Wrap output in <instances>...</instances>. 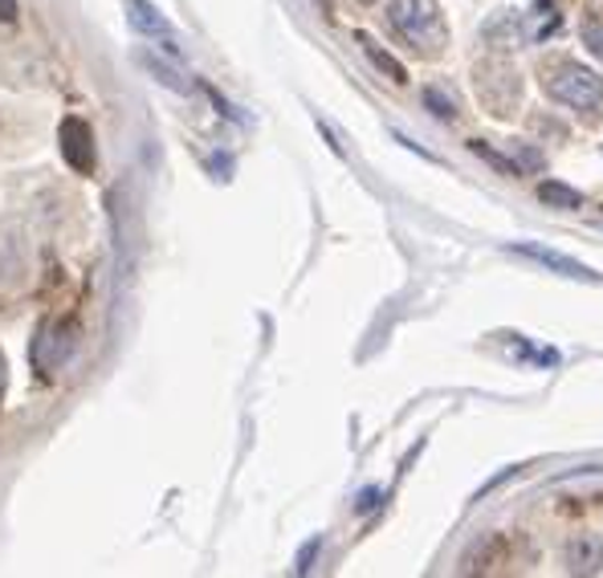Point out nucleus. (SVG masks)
<instances>
[{
  "label": "nucleus",
  "instance_id": "obj_13",
  "mask_svg": "<svg viewBox=\"0 0 603 578\" xmlns=\"http://www.w3.org/2000/svg\"><path fill=\"white\" fill-rule=\"evenodd\" d=\"M0 21H4V25H13L17 21V0H0Z\"/></svg>",
  "mask_w": 603,
  "mask_h": 578
},
{
  "label": "nucleus",
  "instance_id": "obj_4",
  "mask_svg": "<svg viewBox=\"0 0 603 578\" xmlns=\"http://www.w3.org/2000/svg\"><path fill=\"white\" fill-rule=\"evenodd\" d=\"M57 143H62V160L78 175L95 172V131L86 119H66L57 127Z\"/></svg>",
  "mask_w": 603,
  "mask_h": 578
},
{
  "label": "nucleus",
  "instance_id": "obj_2",
  "mask_svg": "<svg viewBox=\"0 0 603 578\" xmlns=\"http://www.w3.org/2000/svg\"><path fill=\"white\" fill-rule=\"evenodd\" d=\"M542 86L559 107H571L579 114H600L603 110V78L595 69L579 66V62H554Z\"/></svg>",
  "mask_w": 603,
  "mask_h": 578
},
{
  "label": "nucleus",
  "instance_id": "obj_11",
  "mask_svg": "<svg viewBox=\"0 0 603 578\" xmlns=\"http://www.w3.org/2000/svg\"><path fill=\"white\" fill-rule=\"evenodd\" d=\"M424 102L432 107L437 119H444V122L456 119V98L449 95V90H441V86H429V90H424Z\"/></svg>",
  "mask_w": 603,
  "mask_h": 578
},
{
  "label": "nucleus",
  "instance_id": "obj_9",
  "mask_svg": "<svg viewBox=\"0 0 603 578\" xmlns=\"http://www.w3.org/2000/svg\"><path fill=\"white\" fill-rule=\"evenodd\" d=\"M359 45H363V54H367V62H372V66H376L379 74H384V78H391L396 86H403V81H408V69H403L400 62H396V57H391L376 37L359 33Z\"/></svg>",
  "mask_w": 603,
  "mask_h": 578
},
{
  "label": "nucleus",
  "instance_id": "obj_14",
  "mask_svg": "<svg viewBox=\"0 0 603 578\" xmlns=\"http://www.w3.org/2000/svg\"><path fill=\"white\" fill-rule=\"evenodd\" d=\"M4 383H9V363H4V355H0V395H4Z\"/></svg>",
  "mask_w": 603,
  "mask_h": 578
},
{
  "label": "nucleus",
  "instance_id": "obj_6",
  "mask_svg": "<svg viewBox=\"0 0 603 578\" xmlns=\"http://www.w3.org/2000/svg\"><path fill=\"white\" fill-rule=\"evenodd\" d=\"M563 563L571 575H600L603 570V534H595V530L575 534V538L567 542Z\"/></svg>",
  "mask_w": 603,
  "mask_h": 578
},
{
  "label": "nucleus",
  "instance_id": "obj_15",
  "mask_svg": "<svg viewBox=\"0 0 603 578\" xmlns=\"http://www.w3.org/2000/svg\"><path fill=\"white\" fill-rule=\"evenodd\" d=\"M359 4H376V0H359Z\"/></svg>",
  "mask_w": 603,
  "mask_h": 578
},
{
  "label": "nucleus",
  "instance_id": "obj_8",
  "mask_svg": "<svg viewBox=\"0 0 603 578\" xmlns=\"http://www.w3.org/2000/svg\"><path fill=\"white\" fill-rule=\"evenodd\" d=\"M127 21H131V29H139V33H148V37H163V41H175L172 25H168V17L151 4V0H131L127 4Z\"/></svg>",
  "mask_w": 603,
  "mask_h": 578
},
{
  "label": "nucleus",
  "instance_id": "obj_1",
  "mask_svg": "<svg viewBox=\"0 0 603 578\" xmlns=\"http://www.w3.org/2000/svg\"><path fill=\"white\" fill-rule=\"evenodd\" d=\"M388 25L408 50H416V54L424 57L444 54V45H449V29H444L437 0H391Z\"/></svg>",
  "mask_w": 603,
  "mask_h": 578
},
{
  "label": "nucleus",
  "instance_id": "obj_5",
  "mask_svg": "<svg viewBox=\"0 0 603 578\" xmlns=\"http://www.w3.org/2000/svg\"><path fill=\"white\" fill-rule=\"evenodd\" d=\"M518 257H526V261H535V265H542V270L559 273V277H571V282H588V285H600V273L588 270L583 261H575V257L567 253H554V249H547V244H530V241H518L509 244Z\"/></svg>",
  "mask_w": 603,
  "mask_h": 578
},
{
  "label": "nucleus",
  "instance_id": "obj_7",
  "mask_svg": "<svg viewBox=\"0 0 603 578\" xmlns=\"http://www.w3.org/2000/svg\"><path fill=\"white\" fill-rule=\"evenodd\" d=\"M139 66L148 69V74H151V78H155V81H160V86H168V90H175V95H192L189 69L180 66L175 57H168V62H163L160 54H151V50H143V54H139Z\"/></svg>",
  "mask_w": 603,
  "mask_h": 578
},
{
  "label": "nucleus",
  "instance_id": "obj_12",
  "mask_svg": "<svg viewBox=\"0 0 603 578\" xmlns=\"http://www.w3.org/2000/svg\"><path fill=\"white\" fill-rule=\"evenodd\" d=\"M583 37H588V45H591V50H595V54L603 57V29L595 25V21H591V25L583 29Z\"/></svg>",
  "mask_w": 603,
  "mask_h": 578
},
{
  "label": "nucleus",
  "instance_id": "obj_3",
  "mask_svg": "<svg viewBox=\"0 0 603 578\" xmlns=\"http://www.w3.org/2000/svg\"><path fill=\"white\" fill-rule=\"evenodd\" d=\"M74 338L78 330L66 323H41L37 338H33V367H37L41 375H54L57 367L69 359V350H74Z\"/></svg>",
  "mask_w": 603,
  "mask_h": 578
},
{
  "label": "nucleus",
  "instance_id": "obj_10",
  "mask_svg": "<svg viewBox=\"0 0 603 578\" xmlns=\"http://www.w3.org/2000/svg\"><path fill=\"white\" fill-rule=\"evenodd\" d=\"M538 200L547 204V208H579V204H583V192L567 188L559 179H542V184H538Z\"/></svg>",
  "mask_w": 603,
  "mask_h": 578
}]
</instances>
